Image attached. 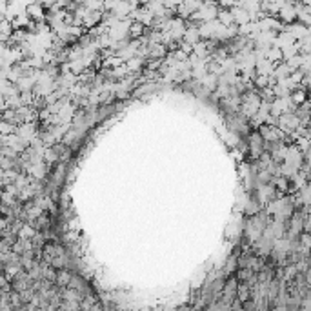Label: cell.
<instances>
[{
    "instance_id": "2",
    "label": "cell",
    "mask_w": 311,
    "mask_h": 311,
    "mask_svg": "<svg viewBox=\"0 0 311 311\" xmlns=\"http://www.w3.org/2000/svg\"><path fill=\"white\" fill-rule=\"evenodd\" d=\"M26 13L28 17L33 20V22H42V20H48V7L44 2H31L26 7Z\"/></svg>"
},
{
    "instance_id": "4",
    "label": "cell",
    "mask_w": 311,
    "mask_h": 311,
    "mask_svg": "<svg viewBox=\"0 0 311 311\" xmlns=\"http://www.w3.org/2000/svg\"><path fill=\"white\" fill-rule=\"evenodd\" d=\"M218 22H220L222 26H231L235 24V18H233V11L231 9H226V7H220L218 9Z\"/></svg>"
},
{
    "instance_id": "1",
    "label": "cell",
    "mask_w": 311,
    "mask_h": 311,
    "mask_svg": "<svg viewBox=\"0 0 311 311\" xmlns=\"http://www.w3.org/2000/svg\"><path fill=\"white\" fill-rule=\"evenodd\" d=\"M264 140L266 138L260 135V131H253L248 135V151H249V156L251 158H258L262 156L264 153Z\"/></svg>"
},
{
    "instance_id": "3",
    "label": "cell",
    "mask_w": 311,
    "mask_h": 311,
    "mask_svg": "<svg viewBox=\"0 0 311 311\" xmlns=\"http://www.w3.org/2000/svg\"><path fill=\"white\" fill-rule=\"evenodd\" d=\"M148 31H150V28L144 24V22H140V20H131V22H129L127 35H129V38H133V40H140V38H144V36L148 35Z\"/></svg>"
}]
</instances>
